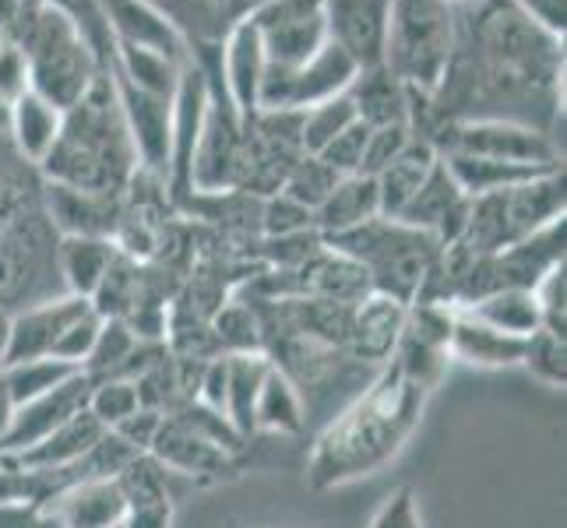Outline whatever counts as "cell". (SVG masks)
Returning <instances> with one entry per match:
<instances>
[{
  "label": "cell",
  "mask_w": 567,
  "mask_h": 528,
  "mask_svg": "<svg viewBox=\"0 0 567 528\" xmlns=\"http://www.w3.org/2000/svg\"><path fill=\"white\" fill-rule=\"evenodd\" d=\"M426 384L413 381L402 366L384 363L336 416L324 423L307 458V486L315 494L339 490L357 479H367L399 458L405 441L430 402Z\"/></svg>",
  "instance_id": "cell-1"
},
{
  "label": "cell",
  "mask_w": 567,
  "mask_h": 528,
  "mask_svg": "<svg viewBox=\"0 0 567 528\" xmlns=\"http://www.w3.org/2000/svg\"><path fill=\"white\" fill-rule=\"evenodd\" d=\"M56 229L43 201V176L8 145H0V310L64 297L56 271Z\"/></svg>",
  "instance_id": "cell-2"
},
{
  "label": "cell",
  "mask_w": 567,
  "mask_h": 528,
  "mask_svg": "<svg viewBox=\"0 0 567 528\" xmlns=\"http://www.w3.org/2000/svg\"><path fill=\"white\" fill-rule=\"evenodd\" d=\"M35 169L47 184L95 194H127L142 163L110 74L95 77L82 100L64 110L61 134Z\"/></svg>",
  "instance_id": "cell-3"
},
{
  "label": "cell",
  "mask_w": 567,
  "mask_h": 528,
  "mask_svg": "<svg viewBox=\"0 0 567 528\" xmlns=\"http://www.w3.org/2000/svg\"><path fill=\"white\" fill-rule=\"evenodd\" d=\"M321 240L324 247L353 258L367 271L370 289L378 297L402 307H413L426 297L444 258V247L430 232H420L399 219H384V215Z\"/></svg>",
  "instance_id": "cell-4"
},
{
  "label": "cell",
  "mask_w": 567,
  "mask_h": 528,
  "mask_svg": "<svg viewBox=\"0 0 567 528\" xmlns=\"http://www.w3.org/2000/svg\"><path fill=\"white\" fill-rule=\"evenodd\" d=\"M455 35L452 0H391L381 64L413 92V100L426 103L455 53Z\"/></svg>",
  "instance_id": "cell-5"
},
{
  "label": "cell",
  "mask_w": 567,
  "mask_h": 528,
  "mask_svg": "<svg viewBox=\"0 0 567 528\" xmlns=\"http://www.w3.org/2000/svg\"><path fill=\"white\" fill-rule=\"evenodd\" d=\"M11 43H18V50L25 53L29 92H35L39 100H47L61 113L82 100L95 77L103 74L85 39L68 22V14L53 4L29 11Z\"/></svg>",
  "instance_id": "cell-6"
},
{
  "label": "cell",
  "mask_w": 567,
  "mask_h": 528,
  "mask_svg": "<svg viewBox=\"0 0 567 528\" xmlns=\"http://www.w3.org/2000/svg\"><path fill=\"white\" fill-rule=\"evenodd\" d=\"M420 138L434 142L437 152H465L483 159L515 163V166H543L560 169V152L550 131H539L518 121H455L437 124Z\"/></svg>",
  "instance_id": "cell-7"
},
{
  "label": "cell",
  "mask_w": 567,
  "mask_h": 528,
  "mask_svg": "<svg viewBox=\"0 0 567 528\" xmlns=\"http://www.w3.org/2000/svg\"><path fill=\"white\" fill-rule=\"evenodd\" d=\"M360 68L336 46L324 43L307 64L300 68H265L261 89H258V110H310L331 95L346 92L353 85Z\"/></svg>",
  "instance_id": "cell-8"
},
{
  "label": "cell",
  "mask_w": 567,
  "mask_h": 528,
  "mask_svg": "<svg viewBox=\"0 0 567 528\" xmlns=\"http://www.w3.org/2000/svg\"><path fill=\"white\" fill-rule=\"evenodd\" d=\"M271 68H300L328 43L324 0H265L247 14Z\"/></svg>",
  "instance_id": "cell-9"
},
{
  "label": "cell",
  "mask_w": 567,
  "mask_h": 528,
  "mask_svg": "<svg viewBox=\"0 0 567 528\" xmlns=\"http://www.w3.org/2000/svg\"><path fill=\"white\" fill-rule=\"evenodd\" d=\"M240 145H244V116L233 110L226 95L212 92L208 110H205V124H202V138H198V148H194V159H190V180H187L190 190L194 194L233 190L237 163H240Z\"/></svg>",
  "instance_id": "cell-10"
},
{
  "label": "cell",
  "mask_w": 567,
  "mask_h": 528,
  "mask_svg": "<svg viewBox=\"0 0 567 528\" xmlns=\"http://www.w3.org/2000/svg\"><path fill=\"white\" fill-rule=\"evenodd\" d=\"M89 391H92V377L85 370H78L74 377H68L64 384H56L53 391H47L43 398L25 402L14 408V420L8 426V434L0 437V455H22L29 447H35L47 434H53L64 420H71L74 413H82L89 405Z\"/></svg>",
  "instance_id": "cell-11"
},
{
  "label": "cell",
  "mask_w": 567,
  "mask_h": 528,
  "mask_svg": "<svg viewBox=\"0 0 567 528\" xmlns=\"http://www.w3.org/2000/svg\"><path fill=\"white\" fill-rule=\"evenodd\" d=\"M391 0H324L328 43H336L360 71L378 68L384 56Z\"/></svg>",
  "instance_id": "cell-12"
},
{
  "label": "cell",
  "mask_w": 567,
  "mask_h": 528,
  "mask_svg": "<svg viewBox=\"0 0 567 528\" xmlns=\"http://www.w3.org/2000/svg\"><path fill=\"white\" fill-rule=\"evenodd\" d=\"M47 215L56 237H106L113 240L124 219V194H95L43 180Z\"/></svg>",
  "instance_id": "cell-13"
},
{
  "label": "cell",
  "mask_w": 567,
  "mask_h": 528,
  "mask_svg": "<svg viewBox=\"0 0 567 528\" xmlns=\"http://www.w3.org/2000/svg\"><path fill=\"white\" fill-rule=\"evenodd\" d=\"M148 455L159 462L169 476H184L202 486L237 476V458L223 452V447L202 441L198 434H190L187 426H181L169 416L163 420L159 434H155V441L148 444Z\"/></svg>",
  "instance_id": "cell-14"
},
{
  "label": "cell",
  "mask_w": 567,
  "mask_h": 528,
  "mask_svg": "<svg viewBox=\"0 0 567 528\" xmlns=\"http://www.w3.org/2000/svg\"><path fill=\"white\" fill-rule=\"evenodd\" d=\"M113 77L116 85V100H121L124 121L131 127L134 148H138V163L152 176H169V127H173V100L163 95H152L127 85L124 77Z\"/></svg>",
  "instance_id": "cell-15"
},
{
  "label": "cell",
  "mask_w": 567,
  "mask_h": 528,
  "mask_svg": "<svg viewBox=\"0 0 567 528\" xmlns=\"http://www.w3.org/2000/svg\"><path fill=\"white\" fill-rule=\"evenodd\" d=\"M465 215H468V198L452 180L447 166L437 159V166L430 169L423 187L413 194V201L399 211V222L413 226L420 232H430L441 247H455L465 229Z\"/></svg>",
  "instance_id": "cell-16"
},
{
  "label": "cell",
  "mask_w": 567,
  "mask_h": 528,
  "mask_svg": "<svg viewBox=\"0 0 567 528\" xmlns=\"http://www.w3.org/2000/svg\"><path fill=\"white\" fill-rule=\"evenodd\" d=\"M405 310L402 303L378 297L370 292L353 307V318H349V335H346V356L360 363V366H374L381 370L391 352L399 345L402 324H405Z\"/></svg>",
  "instance_id": "cell-17"
},
{
  "label": "cell",
  "mask_w": 567,
  "mask_h": 528,
  "mask_svg": "<svg viewBox=\"0 0 567 528\" xmlns=\"http://www.w3.org/2000/svg\"><path fill=\"white\" fill-rule=\"evenodd\" d=\"M92 303L82 297H53L47 303H35L11 314V331H8V349H4V366L8 363H22V360H39L50 356V349L56 342V335L78 318L85 314Z\"/></svg>",
  "instance_id": "cell-18"
},
{
  "label": "cell",
  "mask_w": 567,
  "mask_h": 528,
  "mask_svg": "<svg viewBox=\"0 0 567 528\" xmlns=\"http://www.w3.org/2000/svg\"><path fill=\"white\" fill-rule=\"evenodd\" d=\"M148 4L169 18L173 29L184 35L187 50H202L223 46L226 32L265 0H148Z\"/></svg>",
  "instance_id": "cell-19"
},
{
  "label": "cell",
  "mask_w": 567,
  "mask_h": 528,
  "mask_svg": "<svg viewBox=\"0 0 567 528\" xmlns=\"http://www.w3.org/2000/svg\"><path fill=\"white\" fill-rule=\"evenodd\" d=\"M100 8L110 18V29L116 35V43L166 53L169 61H177V64L190 61V50L184 43V35L173 29L169 18L159 8H152L148 0H100Z\"/></svg>",
  "instance_id": "cell-20"
},
{
  "label": "cell",
  "mask_w": 567,
  "mask_h": 528,
  "mask_svg": "<svg viewBox=\"0 0 567 528\" xmlns=\"http://www.w3.org/2000/svg\"><path fill=\"white\" fill-rule=\"evenodd\" d=\"M265 68L268 61H265L261 32L244 18V22L233 25L223 39V89H226V100L244 121L250 113H258V89H261Z\"/></svg>",
  "instance_id": "cell-21"
},
{
  "label": "cell",
  "mask_w": 567,
  "mask_h": 528,
  "mask_svg": "<svg viewBox=\"0 0 567 528\" xmlns=\"http://www.w3.org/2000/svg\"><path fill=\"white\" fill-rule=\"evenodd\" d=\"M50 507L64 528H121L127 515V500L116 479L74 483L56 494Z\"/></svg>",
  "instance_id": "cell-22"
},
{
  "label": "cell",
  "mask_w": 567,
  "mask_h": 528,
  "mask_svg": "<svg viewBox=\"0 0 567 528\" xmlns=\"http://www.w3.org/2000/svg\"><path fill=\"white\" fill-rule=\"evenodd\" d=\"M346 92L357 106V121H363L367 127L413 124V92H409L384 64L360 71Z\"/></svg>",
  "instance_id": "cell-23"
},
{
  "label": "cell",
  "mask_w": 567,
  "mask_h": 528,
  "mask_svg": "<svg viewBox=\"0 0 567 528\" xmlns=\"http://www.w3.org/2000/svg\"><path fill=\"white\" fill-rule=\"evenodd\" d=\"M522 352H525V339L504 335V331L468 318L465 310L455 307L447 356H455L468 366H480V370H501V366H522Z\"/></svg>",
  "instance_id": "cell-24"
},
{
  "label": "cell",
  "mask_w": 567,
  "mask_h": 528,
  "mask_svg": "<svg viewBox=\"0 0 567 528\" xmlns=\"http://www.w3.org/2000/svg\"><path fill=\"white\" fill-rule=\"evenodd\" d=\"M437 159H441V152L434 148V142L413 134V142H409L395 159L374 176L378 205H381L384 219H399V211L413 201V194L423 187V180L430 176V169L437 166Z\"/></svg>",
  "instance_id": "cell-25"
},
{
  "label": "cell",
  "mask_w": 567,
  "mask_h": 528,
  "mask_svg": "<svg viewBox=\"0 0 567 528\" xmlns=\"http://www.w3.org/2000/svg\"><path fill=\"white\" fill-rule=\"evenodd\" d=\"M116 253L121 250L106 237H61L56 240V271H61L64 292L92 300Z\"/></svg>",
  "instance_id": "cell-26"
},
{
  "label": "cell",
  "mask_w": 567,
  "mask_h": 528,
  "mask_svg": "<svg viewBox=\"0 0 567 528\" xmlns=\"http://www.w3.org/2000/svg\"><path fill=\"white\" fill-rule=\"evenodd\" d=\"M103 434H106V426L95 420L89 408H82V413H74L71 420H64L61 426L53 429V434H47L35 447H29V452H22V455H14V462L22 468H29V473H39V468H68V465H74L78 458H82Z\"/></svg>",
  "instance_id": "cell-27"
},
{
  "label": "cell",
  "mask_w": 567,
  "mask_h": 528,
  "mask_svg": "<svg viewBox=\"0 0 567 528\" xmlns=\"http://www.w3.org/2000/svg\"><path fill=\"white\" fill-rule=\"evenodd\" d=\"M61 121H64L61 110L50 106L47 100H39L35 92H25L22 100L11 103L8 142L25 163L39 166L50 155L56 134H61Z\"/></svg>",
  "instance_id": "cell-28"
},
{
  "label": "cell",
  "mask_w": 567,
  "mask_h": 528,
  "mask_svg": "<svg viewBox=\"0 0 567 528\" xmlns=\"http://www.w3.org/2000/svg\"><path fill=\"white\" fill-rule=\"evenodd\" d=\"M378 215H381V205H378L374 176L357 173V176H342L336 190L324 198V205L315 211V229L321 237H336V232L378 219Z\"/></svg>",
  "instance_id": "cell-29"
},
{
  "label": "cell",
  "mask_w": 567,
  "mask_h": 528,
  "mask_svg": "<svg viewBox=\"0 0 567 528\" xmlns=\"http://www.w3.org/2000/svg\"><path fill=\"white\" fill-rule=\"evenodd\" d=\"M441 163L447 166V173H452V180L462 187L465 198H483V194H497V190L533 180V176L554 173L543 166H515V163H497V159H483V155H465V152H441Z\"/></svg>",
  "instance_id": "cell-30"
},
{
  "label": "cell",
  "mask_w": 567,
  "mask_h": 528,
  "mask_svg": "<svg viewBox=\"0 0 567 528\" xmlns=\"http://www.w3.org/2000/svg\"><path fill=\"white\" fill-rule=\"evenodd\" d=\"M282 434V437H300L307 429V405L300 387L292 384L279 366L268 370L261 384L258 405H254V434Z\"/></svg>",
  "instance_id": "cell-31"
},
{
  "label": "cell",
  "mask_w": 567,
  "mask_h": 528,
  "mask_svg": "<svg viewBox=\"0 0 567 528\" xmlns=\"http://www.w3.org/2000/svg\"><path fill=\"white\" fill-rule=\"evenodd\" d=\"M229 381H226V420L233 429L250 441L254 437V405H258L261 384L271 370V360L265 352H240V356H226Z\"/></svg>",
  "instance_id": "cell-32"
},
{
  "label": "cell",
  "mask_w": 567,
  "mask_h": 528,
  "mask_svg": "<svg viewBox=\"0 0 567 528\" xmlns=\"http://www.w3.org/2000/svg\"><path fill=\"white\" fill-rule=\"evenodd\" d=\"M458 310H465L468 318H476V321L504 331V335H515V339H529L543 328L539 303L529 289H501V292L480 297Z\"/></svg>",
  "instance_id": "cell-33"
},
{
  "label": "cell",
  "mask_w": 567,
  "mask_h": 528,
  "mask_svg": "<svg viewBox=\"0 0 567 528\" xmlns=\"http://www.w3.org/2000/svg\"><path fill=\"white\" fill-rule=\"evenodd\" d=\"M181 68L177 61H169L166 53H155L145 46H127V43H116V64L110 74L124 77L127 85L152 92V95H163V100H173L181 82Z\"/></svg>",
  "instance_id": "cell-34"
},
{
  "label": "cell",
  "mask_w": 567,
  "mask_h": 528,
  "mask_svg": "<svg viewBox=\"0 0 567 528\" xmlns=\"http://www.w3.org/2000/svg\"><path fill=\"white\" fill-rule=\"evenodd\" d=\"M212 339L219 356H240V352H265V324L258 307L250 300H226L208 318Z\"/></svg>",
  "instance_id": "cell-35"
},
{
  "label": "cell",
  "mask_w": 567,
  "mask_h": 528,
  "mask_svg": "<svg viewBox=\"0 0 567 528\" xmlns=\"http://www.w3.org/2000/svg\"><path fill=\"white\" fill-rule=\"evenodd\" d=\"M82 366H71V363H61L53 356H39V360H22V363H8L4 366V384L11 391L14 405H25V402H35L43 398L47 391H53L56 384H64L68 377H74Z\"/></svg>",
  "instance_id": "cell-36"
},
{
  "label": "cell",
  "mask_w": 567,
  "mask_h": 528,
  "mask_svg": "<svg viewBox=\"0 0 567 528\" xmlns=\"http://www.w3.org/2000/svg\"><path fill=\"white\" fill-rule=\"evenodd\" d=\"M349 124H357V106L349 100V92H339V95H331V100L303 110V124H300L303 155H318L331 138H339Z\"/></svg>",
  "instance_id": "cell-37"
},
{
  "label": "cell",
  "mask_w": 567,
  "mask_h": 528,
  "mask_svg": "<svg viewBox=\"0 0 567 528\" xmlns=\"http://www.w3.org/2000/svg\"><path fill=\"white\" fill-rule=\"evenodd\" d=\"M138 342L142 339L127 328V321H121V318H103V328H100V335H95V345H92V352H89V360H85L82 370H85L92 381L113 377L116 370L124 366V360L131 356Z\"/></svg>",
  "instance_id": "cell-38"
},
{
  "label": "cell",
  "mask_w": 567,
  "mask_h": 528,
  "mask_svg": "<svg viewBox=\"0 0 567 528\" xmlns=\"http://www.w3.org/2000/svg\"><path fill=\"white\" fill-rule=\"evenodd\" d=\"M522 366L546 387L564 391V384H567V335H557L550 328H539L536 335L525 339Z\"/></svg>",
  "instance_id": "cell-39"
},
{
  "label": "cell",
  "mask_w": 567,
  "mask_h": 528,
  "mask_svg": "<svg viewBox=\"0 0 567 528\" xmlns=\"http://www.w3.org/2000/svg\"><path fill=\"white\" fill-rule=\"evenodd\" d=\"M342 180L339 173H331L318 155H300V163L289 169L286 184H282V194L286 198H292L297 205L318 211L324 205V198L331 190H336V184Z\"/></svg>",
  "instance_id": "cell-40"
},
{
  "label": "cell",
  "mask_w": 567,
  "mask_h": 528,
  "mask_svg": "<svg viewBox=\"0 0 567 528\" xmlns=\"http://www.w3.org/2000/svg\"><path fill=\"white\" fill-rule=\"evenodd\" d=\"M169 420H177L181 426H187L190 434H198L202 441H208V444H215V447H223V452H229V455H237L240 447H244V437L233 429V423L223 416V413H215V408H208V405H202L198 398H190V402H184V405H177L169 413Z\"/></svg>",
  "instance_id": "cell-41"
},
{
  "label": "cell",
  "mask_w": 567,
  "mask_h": 528,
  "mask_svg": "<svg viewBox=\"0 0 567 528\" xmlns=\"http://www.w3.org/2000/svg\"><path fill=\"white\" fill-rule=\"evenodd\" d=\"M89 413L100 420L106 429H113L116 423H124L131 413H138L142 402H138V387L131 381H116V377H106V381H92V391H89Z\"/></svg>",
  "instance_id": "cell-42"
},
{
  "label": "cell",
  "mask_w": 567,
  "mask_h": 528,
  "mask_svg": "<svg viewBox=\"0 0 567 528\" xmlns=\"http://www.w3.org/2000/svg\"><path fill=\"white\" fill-rule=\"evenodd\" d=\"M315 229V211L297 205L286 194H271L261 198V237H292V232Z\"/></svg>",
  "instance_id": "cell-43"
},
{
  "label": "cell",
  "mask_w": 567,
  "mask_h": 528,
  "mask_svg": "<svg viewBox=\"0 0 567 528\" xmlns=\"http://www.w3.org/2000/svg\"><path fill=\"white\" fill-rule=\"evenodd\" d=\"M100 328H103V318L89 307L85 314H78V318L61 331V335H56V342H53V349H50V356H53V360H61V363H71V366H85L89 352H92V345H95V335H100Z\"/></svg>",
  "instance_id": "cell-44"
},
{
  "label": "cell",
  "mask_w": 567,
  "mask_h": 528,
  "mask_svg": "<svg viewBox=\"0 0 567 528\" xmlns=\"http://www.w3.org/2000/svg\"><path fill=\"white\" fill-rule=\"evenodd\" d=\"M367 134L370 127L363 121L357 124H349L339 138H331L321 152H318V159L331 169V173H339V176H357L363 169V148H367Z\"/></svg>",
  "instance_id": "cell-45"
},
{
  "label": "cell",
  "mask_w": 567,
  "mask_h": 528,
  "mask_svg": "<svg viewBox=\"0 0 567 528\" xmlns=\"http://www.w3.org/2000/svg\"><path fill=\"white\" fill-rule=\"evenodd\" d=\"M413 124H388V127H370L367 148H363V176H378L395 155L413 142Z\"/></svg>",
  "instance_id": "cell-46"
},
{
  "label": "cell",
  "mask_w": 567,
  "mask_h": 528,
  "mask_svg": "<svg viewBox=\"0 0 567 528\" xmlns=\"http://www.w3.org/2000/svg\"><path fill=\"white\" fill-rule=\"evenodd\" d=\"M533 297L539 303V314H543V328L557 331V335H567V279H564V261L554 265L546 276L536 282Z\"/></svg>",
  "instance_id": "cell-47"
},
{
  "label": "cell",
  "mask_w": 567,
  "mask_h": 528,
  "mask_svg": "<svg viewBox=\"0 0 567 528\" xmlns=\"http://www.w3.org/2000/svg\"><path fill=\"white\" fill-rule=\"evenodd\" d=\"M370 528H423V515H420V497L409 483H402L395 494H391L381 507Z\"/></svg>",
  "instance_id": "cell-48"
},
{
  "label": "cell",
  "mask_w": 567,
  "mask_h": 528,
  "mask_svg": "<svg viewBox=\"0 0 567 528\" xmlns=\"http://www.w3.org/2000/svg\"><path fill=\"white\" fill-rule=\"evenodd\" d=\"M29 92V68H25V53L18 50L11 39H0V100L8 106L14 100H22Z\"/></svg>",
  "instance_id": "cell-49"
},
{
  "label": "cell",
  "mask_w": 567,
  "mask_h": 528,
  "mask_svg": "<svg viewBox=\"0 0 567 528\" xmlns=\"http://www.w3.org/2000/svg\"><path fill=\"white\" fill-rule=\"evenodd\" d=\"M0 528H64V525L53 515L50 504L14 500V504H0Z\"/></svg>",
  "instance_id": "cell-50"
},
{
  "label": "cell",
  "mask_w": 567,
  "mask_h": 528,
  "mask_svg": "<svg viewBox=\"0 0 567 528\" xmlns=\"http://www.w3.org/2000/svg\"><path fill=\"white\" fill-rule=\"evenodd\" d=\"M163 413H155V408H138V413H131L124 423H116L113 426V434L121 437L127 447H134L138 455L148 452V444L155 441V434H159V426H163Z\"/></svg>",
  "instance_id": "cell-51"
},
{
  "label": "cell",
  "mask_w": 567,
  "mask_h": 528,
  "mask_svg": "<svg viewBox=\"0 0 567 528\" xmlns=\"http://www.w3.org/2000/svg\"><path fill=\"white\" fill-rule=\"evenodd\" d=\"M14 500H39L35 476L29 473V468L18 465L14 458L0 455V504H14Z\"/></svg>",
  "instance_id": "cell-52"
},
{
  "label": "cell",
  "mask_w": 567,
  "mask_h": 528,
  "mask_svg": "<svg viewBox=\"0 0 567 528\" xmlns=\"http://www.w3.org/2000/svg\"><path fill=\"white\" fill-rule=\"evenodd\" d=\"M512 4L525 14L533 18L539 29H546L550 35H560L564 39V25H567V0H512Z\"/></svg>",
  "instance_id": "cell-53"
},
{
  "label": "cell",
  "mask_w": 567,
  "mask_h": 528,
  "mask_svg": "<svg viewBox=\"0 0 567 528\" xmlns=\"http://www.w3.org/2000/svg\"><path fill=\"white\" fill-rule=\"evenodd\" d=\"M121 528H173V500L127 507Z\"/></svg>",
  "instance_id": "cell-54"
},
{
  "label": "cell",
  "mask_w": 567,
  "mask_h": 528,
  "mask_svg": "<svg viewBox=\"0 0 567 528\" xmlns=\"http://www.w3.org/2000/svg\"><path fill=\"white\" fill-rule=\"evenodd\" d=\"M35 8H25L22 0H0V39H14L18 25L25 22V14Z\"/></svg>",
  "instance_id": "cell-55"
},
{
  "label": "cell",
  "mask_w": 567,
  "mask_h": 528,
  "mask_svg": "<svg viewBox=\"0 0 567 528\" xmlns=\"http://www.w3.org/2000/svg\"><path fill=\"white\" fill-rule=\"evenodd\" d=\"M4 374V370H0ZM14 398H11V391H8V384H4V377H0V437L8 434V426H11V420H14Z\"/></svg>",
  "instance_id": "cell-56"
},
{
  "label": "cell",
  "mask_w": 567,
  "mask_h": 528,
  "mask_svg": "<svg viewBox=\"0 0 567 528\" xmlns=\"http://www.w3.org/2000/svg\"><path fill=\"white\" fill-rule=\"evenodd\" d=\"M22 4H25V8H43L47 0H22Z\"/></svg>",
  "instance_id": "cell-57"
},
{
  "label": "cell",
  "mask_w": 567,
  "mask_h": 528,
  "mask_svg": "<svg viewBox=\"0 0 567 528\" xmlns=\"http://www.w3.org/2000/svg\"><path fill=\"white\" fill-rule=\"evenodd\" d=\"M0 370H4V363H0Z\"/></svg>",
  "instance_id": "cell-58"
}]
</instances>
